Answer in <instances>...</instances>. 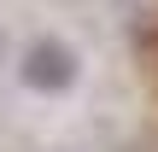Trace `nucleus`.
<instances>
[{"mask_svg": "<svg viewBox=\"0 0 158 152\" xmlns=\"http://www.w3.org/2000/svg\"><path fill=\"white\" fill-rule=\"evenodd\" d=\"M0 70H6V29H0Z\"/></svg>", "mask_w": 158, "mask_h": 152, "instance_id": "2", "label": "nucleus"}, {"mask_svg": "<svg viewBox=\"0 0 158 152\" xmlns=\"http://www.w3.org/2000/svg\"><path fill=\"white\" fill-rule=\"evenodd\" d=\"M18 76H23V88H35V94H64L70 82H76V47H64V41H29L23 47V59H18Z\"/></svg>", "mask_w": 158, "mask_h": 152, "instance_id": "1", "label": "nucleus"}]
</instances>
